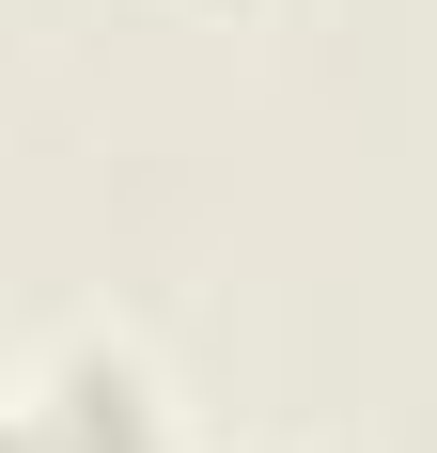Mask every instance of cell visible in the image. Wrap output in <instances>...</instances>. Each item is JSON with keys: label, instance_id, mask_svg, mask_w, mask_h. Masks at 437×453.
<instances>
[{"label": "cell", "instance_id": "1", "mask_svg": "<svg viewBox=\"0 0 437 453\" xmlns=\"http://www.w3.org/2000/svg\"><path fill=\"white\" fill-rule=\"evenodd\" d=\"M0 453H79V438H63V407L32 391V407H0Z\"/></svg>", "mask_w": 437, "mask_h": 453}]
</instances>
